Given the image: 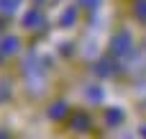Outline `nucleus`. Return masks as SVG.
I'll return each instance as SVG.
<instances>
[{"label": "nucleus", "instance_id": "obj_1", "mask_svg": "<svg viewBox=\"0 0 146 139\" xmlns=\"http://www.w3.org/2000/svg\"><path fill=\"white\" fill-rule=\"evenodd\" d=\"M3 46H5V54H13L21 44H18V39H5V44H3Z\"/></svg>", "mask_w": 146, "mask_h": 139}, {"label": "nucleus", "instance_id": "obj_2", "mask_svg": "<svg viewBox=\"0 0 146 139\" xmlns=\"http://www.w3.org/2000/svg\"><path fill=\"white\" fill-rule=\"evenodd\" d=\"M51 108H54V111H51V116H54V119H56V116H64V113H67V111H64V108H67L64 103H54Z\"/></svg>", "mask_w": 146, "mask_h": 139}, {"label": "nucleus", "instance_id": "obj_3", "mask_svg": "<svg viewBox=\"0 0 146 139\" xmlns=\"http://www.w3.org/2000/svg\"><path fill=\"white\" fill-rule=\"evenodd\" d=\"M108 119L115 124V121H121V119H123V113H118V111H110V113H108Z\"/></svg>", "mask_w": 146, "mask_h": 139}, {"label": "nucleus", "instance_id": "obj_4", "mask_svg": "<svg viewBox=\"0 0 146 139\" xmlns=\"http://www.w3.org/2000/svg\"><path fill=\"white\" fill-rule=\"evenodd\" d=\"M0 139H8V134H0Z\"/></svg>", "mask_w": 146, "mask_h": 139}]
</instances>
